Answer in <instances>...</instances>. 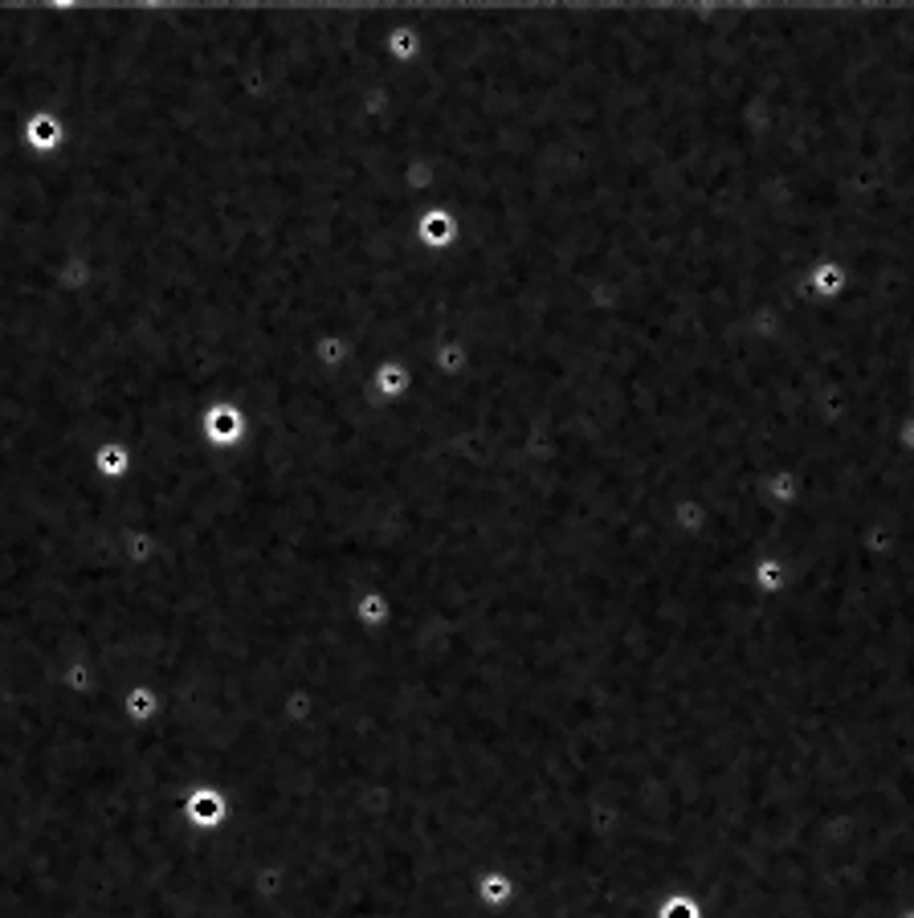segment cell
<instances>
[{"instance_id":"1","label":"cell","mask_w":914,"mask_h":918,"mask_svg":"<svg viewBox=\"0 0 914 918\" xmlns=\"http://www.w3.org/2000/svg\"><path fill=\"white\" fill-rule=\"evenodd\" d=\"M29 143H33V147H54V143H58V127L49 123L45 115H37V119L29 123Z\"/></svg>"}]
</instances>
